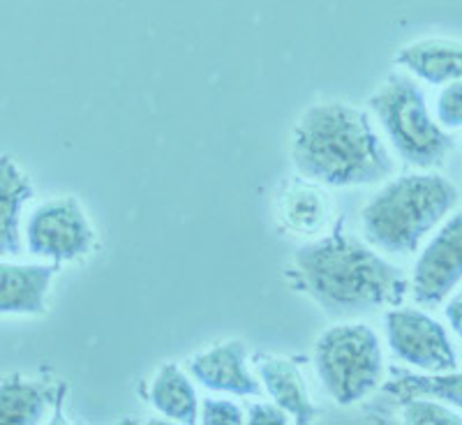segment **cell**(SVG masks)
Instances as JSON below:
<instances>
[{
  "label": "cell",
  "instance_id": "6da1fadb",
  "mask_svg": "<svg viewBox=\"0 0 462 425\" xmlns=\"http://www.w3.org/2000/svg\"><path fill=\"white\" fill-rule=\"evenodd\" d=\"M289 287L315 300L333 319H354L402 305L410 278L363 238L333 226L305 243L284 268Z\"/></svg>",
  "mask_w": 462,
  "mask_h": 425
},
{
  "label": "cell",
  "instance_id": "7a4b0ae2",
  "mask_svg": "<svg viewBox=\"0 0 462 425\" xmlns=\"http://www.w3.org/2000/svg\"><path fill=\"white\" fill-rule=\"evenodd\" d=\"M289 158L299 176L324 188H363L395 171L393 155L365 109L349 102H315L299 115Z\"/></svg>",
  "mask_w": 462,
  "mask_h": 425
},
{
  "label": "cell",
  "instance_id": "3957f363",
  "mask_svg": "<svg viewBox=\"0 0 462 425\" xmlns=\"http://www.w3.org/2000/svg\"><path fill=\"white\" fill-rule=\"evenodd\" d=\"M457 201L460 192L447 176L428 169L404 173L363 206L361 236L386 257H411L457 208Z\"/></svg>",
  "mask_w": 462,
  "mask_h": 425
},
{
  "label": "cell",
  "instance_id": "277c9868",
  "mask_svg": "<svg viewBox=\"0 0 462 425\" xmlns=\"http://www.w3.org/2000/svg\"><path fill=\"white\" fill-rule=\"evenodd\" d=\"M368 109L395 155L410 167L435 169L456 151L457 137L437 123L426 93L407 72L383 79L368 97Z\"/></svg>",
  "mask_w": 462,
  "mask_h": 425
},
{
  "label": "cell",
  "instance_id": "5b68a950",
  "mask_svg": "<svg viewBox=\"0 0 462 425\" xmlns=\"http://www.w3.org/2000/svg\"><path fill=\"white\" fill-rule=\"evenodd\" d=\"M315 370L326 395L340 407H352L383 382V352L377 331L365 321H340L315 342Z\"/></svg>",
  "mask_w": 462,
  "mask_h": 425
},
{
  "label": "cell",
  "instance_id": "8992f818",
  "mask_svg": "<svg viewBox=\"0 0 462 425\" xmlns=\"http://www.w3.org/2000/svg\"><path fill=\"white\" fill-rule=\"evenodd\" d=\"M23 236L28 253L51 263L77 262L97 241L84 206L74 197H58L37 206L28 217Z\"/></svg>",
  "mask_w": 462,
  "mask_h": 425
},
{
  "label": "cell",
  "instance_id": "52a82bcc",
  "mask_svg": "<svg viewBox=\"0 0 462 425\" xmlns=\"http://www.w3.org/2000/svg\"><path fill=\"white\" fill-rule=\"evenodd\" d=\"M383 333L398 361L420 373H453L457 370L456 342L444 324L416 308H400L383 315Z\"/></svg>",
  "mask_w": 462,
  "mask_h": 425
},
{
  "label": "cell",
  "instance_id": "ba28073f",
  "mask_svg": "<svg viewBox=\"0 0 462 425\" xmlns=\"http://www.w3.org/2000/svg\"><path fill=\"white\" fill-rule=\"evenodd\" d=\"M462 280V216L453 210L416 257L410 294L423 308L447 303Z\"/></svg>",
  "mask_w": 462,
  "mask_h": 425
},
{
  "label": "cell",
  "instance_id": "9c48e42d",
  "mask_svg": "<svg viewBox=\"0 0 462 425\" xmlns=\"http://www.w3.org/2000/svg\"><path fill=\"white\" fill-rule=\"evenodd\" d=\"M185 370L204 389L238 398H262L263 389L257 374L247 365V346L241 340L217 342L206 352L188 358Z\"/></svg>",
  "mask_w": 462,
  "mask_h": 425
},
{
  "label": "cell",
  "instance_id": "30bf717a",
  "mask_svg": "<svg viewBox=\"0 0 462 425\" xmlns=\"http://www.w3.org/2000/svg\"><path fill=\"white\" fill-rule=\"evenodd\" d=\"M275 210L284 231L294 236L317 238L333 226L336 201L324 185L303 176H291L280 188Z\"/></svg>",
  "mask_w": 462,
  "mask_h": 425
},
{
  "label": "cell",
  "instance_id": "8fae6325",
  "mask_svg": "<svg viewBox=\"0 0 462 425\" xmlns=\"http://www.w3.org/2000/svg\"><path fill=\"white\" fill-rule=\"evenodd\" d=\"M254 368L262 379L263 393H268V398L289 416V420L308 425L317 419V407L310 400L308 382L294 358L259 354L254 358Z\"/></svg>",
  "mask_w": 462,
  "mask_h": 425
},
{
  "label": "cell",
  "instance_id": "7c38bea8",
  "mask_svg": "<svg viewBox=\"0 0 462 425\" xmlns=\"http://www.w3.org/2000/svg\"><path fill=\"white\" fill-rule=\"evenodd\" d=\"M65 383L26 379L23 374L0 382V425H37L60 407Z\"/></svg>",
  "mask_w": 462,
  "mask_h": 425
},
{
  "label": "cell",
  "instance_id": "4fadbf2b",
  "mask_svg": "<svg viewBox=\"0 0 462 425\" xmlns=\"http://www.w3.org/2000/svg\"><path fill=\"white\" fill-rule=\"evenodd\" d=\"M58 263L0 262V315H44Z\"/></svg>",
  "mask_w": 462,
  "mask_h": 425
},
{
  "label": "cell",
  "instance_id": "5bb4252c",
  "mask_svg": "<svg viewBox=\"0 0 462 425\" xmlns=\"http://www.w3.org/2000/svg\"><path fill=\"white\" fill-rule=\"evenodd\" d=\"M395 65L430 86H447L462 77V44L448 37H428L404 44L395 53Z\"/></svg>",
  "mask_w": 462,
  "mask_h": 425
},
{
  "label": "cell",
  "instance_id": "9a60e30c",
  "mask_svg": "<svg viewBox=\"0 0 462 425\" xmlns=\"http://www.w3.org/2000/svg\"><path fill=\"white\" fill-rule=\"evenodd\" d=\"M31 179L10 155H0V257L22 253V213L32 199Z\"/></svg>",
  "mask_w": 462,
  "mask_h": 425
},
{
  "label": "cell",
  "instance_id": "2e32d148",
  "mask_svg": "<svg viewBox=\"0 0 462 425\" xmlns=\"http://www.w3.org/2000/svg\"><path fill=\"white\" fill-rule=\"evenodd\" d=\"M148 402L160 416L176 423L195 425L199 420V395L188 373L176 363H162L148 383Z\"/></svg>",
  "mask_w": 462,
  "mask_h": 425
},
{
  "label": "cell",
  "instance_id": "e0dca14e",
  "mask_svg": "<svg viewBox=\"0 0 462 425\" xmlns=\"http://www.w3.org/2000/svg\"><path fill=\"white\" fill-rule=\"evenodd\" d=\"M382 386V395L379 400L386 402L391 400L393 407H400V404L410 402V400L416 398H432V400H447L453 407H460L462 395V377L457 370L453 373H426V374H416L410 373V370H391V379L386 383H379Z\"/></svg>",
  "mask_w": 462,
  "mask_h": 425
},
{
  "label": "cell",
  "instance_id": "ac0fdd59",
  "mask_svg": "<svg viewBox=\"0 0 462 425\" xmlns=\"http://www.w3.org/2000/svg\"><path fill=\"white\" fill-rule=\"evenodd\" d=\"M400 419L410 425H460L462 419L456 410L432 398H416L400 404Z\"/></svg>",
  "mask_w": 462,
  "mask_h": 425
},
{
  "label": "cell",
  "instance_id": "d6986e66",
  "mask_svg": "<svg viewBox=\"0 0 462 425\" xmlns=\"http://www.w3.org/2000/svg\"><path fill=\"white\" fill-rule=\"evenodd\" d=\"M462 86L460 81L441 86L435 100V118L444 130L456 132L462 125Z\"/></svg>",
  "mask_w": 462,
  "mask_h": 425
},
{
  "label": "cell",
  "instance_id": "ffe728a7",
  "mask_svg": "<svg viewBox=\"0 0 462 425\" xmlns=\"http://www.w3.org/2000/svg\"><path fill=\"white\" fill-rule=\"evenodd\" d=\"M199 420L204 425H241L245 414L231 400L204 398V402H199Z\"/></svg>",
  "mask_w": 462,
  "mask_h": 425
},
{
  "label": "cell",
  "instance_id": "44dd1931",
  "mask_svg": "<svg viewBox=\"0 0 462 425\" xmlns=\"http://www.w3.org/2000/svg\"><path fill=\"white\" fill-rule=\"evenodd\" d=\"M245 420L253 425H284L289 416L275 402H253L247 407Z\"/></svg>",
  "mask_w": 462,
  "mask_h": 425
},
{
  "label": "cell",
  "instance_id": "7402d4cb",
  "mask_svg": "<svg viewBox=\"0 0 462 425\" xmlns=\"http://www.w3.org/2000/svg\"><path fill=\"white\" fill-rule=\"evenodd\" d=\"M448 300V299H447ZM462 300H460V294H457V289L451 294V300H448V305L444 308V312H447L448 321H451V328L453 333H460V308Z\"/></svg>",
  "mask_w": 462,
  "mask_h": 425
}]
</instances>
